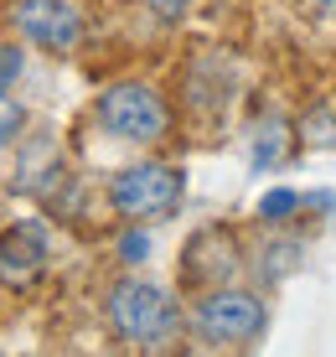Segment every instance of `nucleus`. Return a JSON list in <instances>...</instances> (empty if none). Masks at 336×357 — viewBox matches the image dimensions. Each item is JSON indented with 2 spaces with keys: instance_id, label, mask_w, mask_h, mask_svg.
I'll list each match as a JSON object with an SVG mask.
<instances>
[{
  "instance_id": "1",
  "label": "nucleus",
  "mask_w": 336,
  "mask_h": 357,
  "mask_svg": "<svg viewBox=\"0 0 336 357\" xmlns=\"http://www.w3.org/2000/svg\"><path fill=\"white\" fill-rule=\"evenodd\" d=\"M109 321H114V331L124 342H135V347H166V342L176 337L181 316H176V301L160 285L124 280V285H114V295H109Z\"/></svg>"
},
{
  "instance_id": "2",
  "label": "nucleus",
  "mask_w": 336,
  "mask_h": 357,
  "mask_svg": "<svg viewBox=\"0 0 336 357\" xmlns=\"http://www.w3.org/2000/svg\"><path fill=\"white\" fill-rule=\"evenodd\" d=\"M181 187H186V176L176 166H130V171H119V176H114L109 202H114L124 218H140V223H145V218L176 213Z\"/></svg>"
},
{
  "instance_id": "3",
  "label": "nucleus",
  "mask_w": 336,
  "mask_h": 357,
  "mask_svg": "<svg viewBox=\"0 0 336 357\" xmlns=\"http://www.w3.org/2000/svg\"><path fill=\"white\" fill-rule=\"evenodd\" d=\"M264 331V305L248 290H213L197 305V337L213 347H243Z\"/></svg>"
},
{
  "instance_id": "4",
  "label": "nucleus",
  "mask_w": 336,
  "mask_h": 357,
  "mask_svg": "<svg viewBox=\"0 0 336 357\" xmlns=\"http://www.w3.org/2000/svg\"><path fill=\"white\" fill-rule=\"evenodd\" d=\"M98 125L114 140H160L166 135V104L145 83H119L98 98Z\"/></svg>"
},
{
  "instance_id": "5",
  "label": "nucleus",
  "mask_w": 336,
  "mask_h": 357,
  "mask_svg": "<svg viewBox=\"0 0 336 357\" xmlns=\"http://www.w3.org/2000/svg\"><path fill=\"white\" fill-rule=\"evenodd\" d=\"M16 26L26 42L47 47V52H68V47H78V10L68 6V0H21L16 6Z\"/></svg>"
},
{
  "instance_id": "6",
  "label": "nucleus",
  "mask_w": 336,
  "mask_h": 357,
  "mask_svg": "<svg viewBox=\"0 0 336 357\" xmlns=\"http://www.w3.org/2000/svg\"><path fill=\"white\" fill-rule=\"evenodd\" d=\"M47 264V243H42V228H10L6 238H0V280L6 285H31L36 275H42Z\"/></svg>"
},
{
  "instance_id": "7",
  "label": "nucleus",
  "mask_w": 336,
  "mask_h": 357,
  "mask_svg": "<svg viewBox=\"0 0 336 357\" xmlns=\"http://www.w3.org/2000/svg\"><path fill=\"white\" fill-rule=\"evenodd\" d=\"M275 161H284V125H280V119L264 125L259 140H254V166H275Z\"/></svg>"
},
{
  "instance_id": "8",
  "label": "nucleus",
  "mask_w": 336,
  "mask_h": 357,
  "mask_svg": "<svg viewBox=\"0 0 336 357\" xmlns=\"http://www.w3.org/2000/svg\"><path fill=\"white\" fill-rule=\"evenodd\" d=\"M21 125H26V109H21L10 93H0V151L21 135Z\"/></svg>"
},
{
  "instance_id": "9",
  "label": "nucleus",
  "mask_w": 336,
  "mask_h": 357,
  "mask_svg": "<svg viewBox=\"0 0 336 357\" xmlns=\"http://www.w3.org/2000/svg\"><path fill=\"white\" fill-rule=\"evenodd\" d=\"M295 202H300V197H295V192H269V197H264V202H259V207H264V218H280V213H290Z\"/></svg>"
},
{
  "instance_id": "10",
  "label": "nucleus",
  "mask_w": 336,
  "mask_h": 357,
  "mask_svg": "<svg viewBox=\"0 0 336 357\" xmlns=\"http://www.w3.org/2000/svg\"><path fill=\"white\" fill-rule=\"evenodd\" d=\"M119 254H124V259L135 264V259H140V254H151V238H140V233H130V238L119 243Z\"/></svg>"
},
{
  "instance_id": "11",
  "label": "nucleus",
  "mask_w": 336,
  "mask_h": 357,
  "mask_svg": "<svg viewBox=\"0 0 336 357\" xmlns=\"http://www.w3.org/2000/svg\"><path fill=\"white\" fill-rule=\"evenodd\" d=\"M151 6L160 10V16H181V10L192 6V0H151Z\"/></svg>"
},
{
  "instance_id": "12",
  "label": "nucleus",
  "mask_w": 336,
  "mask_h": 357,
  "mask_svg": "<svg viewBox=\"0 0 336 357\" xmlns=\"http://www.w3.org/2000/svg\"><path fill=\"white\" fill-rule=\"evenodd\" d=\"M21 68V57H16V47H6V57H0V78H10V73Z\"/></svg>"
}]
</instances>
